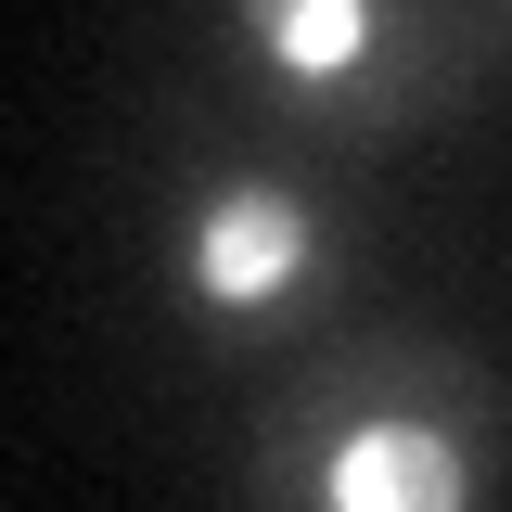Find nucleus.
<instances>
[{
	"label": "nucleus",
	"instance_id": "nucleus-1",
	"mask_svg": "<svg viewBox=\"0 0 512 512\" xmlns=\"http://www.w3.org/2000/svg\"><path fill=\"white\" fill-rule=\"evenodd\" d=\"M295 269H308V205H282V192H218V205H205L192 282H205L218 308H269Z\"/></svg>",
	"mask_w": 512,
	"mask_h": 512
},
{
	"label": "nucleus",
	"instance_id": "nucleus-2",
	"mask_svg": "<svg viewBox=\"0 0 512 512\" xmlns=\"http://www.w3.org/2000/svg\"><path fill=\"white\" fill-rule=\"evenodd\" d=\"M461 487H474L461 448H436L423 423H372L320 461V500H346V512H448Z\"/></svg>",
	"mask_w": 512,
	"mask_h": 512
},
{
	"label": "nucleus",
	"instance_id": "nucleus-3",
	"mask_svg": "<svg viewBox=\"0 0 512 512\" xmlns=\"http://www.w3.org/2000/svg\"><path fill=\"white\" fill-rule=\"evenodd\" d=\"M269 64H295V77H346V64L372 52V0H244Z\"/></svg>",
	"mask_w": 512,
	"mask_h": 512
}]
</instances>
